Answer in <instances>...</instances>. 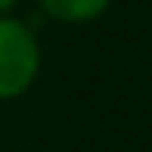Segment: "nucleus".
<instances>
[{
    "instance_id": "obj_3",
    "label": "nucleus",
    "mask_w": 152,
    "mask_h": 152,
    "mask_svg": "<svg viewBox=\"0 0 152 152\" xmlns=\"http://www.w3.org/2000/svg\"><path fill=\"white\" fill-rule=\"evenodd\" d=\"M19 6V0H0V16H12Z\"/></svg>"
},
{
    "instance_id": "obj_1",
    "label": "nucleus",
    "mask_w": 152,
    "mask_h": 152,
    "mask_svg": "<svg viewBox=\"0 0 152 152\" xmlns=\"http://www.w3.org/2000/svg\"><path fill=\"white\" fill-rule=\"evenodd\" d=\"M44 68V50L25 19L0 16V102L22 99L37 84Z\"/></svg>"
},
{
    "instance_id": "obj_2",
    "label": "nucleus",
    "mask_w": 152,
    "mask_h": 152,
    "mask_svg": "<svg viewBox=\"0 0 152 152\" xmlns=\"http://www.w3.org/2000/svg\"><path fill=\"white\" fill-rule=\"evenodd\" d=\"M112 0H37V10L56 25H90L102 19Z\"/></svg>"
}]
</instances>
